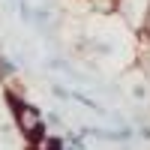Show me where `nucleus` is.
Masks as SVG:
<instances>
[{
    "label": "nucleus",
    "instance_id": "obj_1",
    "mask_svg": "<svg viewBox=\"0 0 150 150\" xmlns=\"http://www.w3.org/2000/svg\"><path fill=\"white\" fill-rule=\"evenodd\" d=\"M6 102L12 105V114H15L18 129L27 135L30 141H42L45 138V126H42V117L33 111V105H27L21 96H15L12 90H6Z\"/></svg>",
    "mask_w": 150,
    "mask_h": 150
},
{
    "label": "nucleus",
    "instance_id": "obj_2",
    "mask_svg": "<svg viewBox=\"0 0 150 150\" xmlns=\"http://www.w3.org/2000/svg\"><path fill=\"white\" fill-rule=\"evenodd\" d=\"M114 12L126 21L129 30L144 33V24H147V15H150V0H117Z\"/></svg>",
    "mask_w": 150,
    "mask_h": 150
},
{
    "label": "nucleus",
    "instance_id": "obj_3",
    "mask_svg": "<svg viewBox=\"0 0 150 150\" xmlns=\"http://www.w3.org/2000/svg\"><path fill=\"white\" fill-rule=\"evenodd\" d=\"M15 75V63H9V60L0 54V78H12Z\"/></svg>",
    "mask_w": 150,
    "mask_h": 150
},
{
    "label": "nucleus",
    "instance_id": "obj_4",
    "mask_svg": "<svg viewBox=\"0 0 150 150\" xmlns=\"http://www.w3.org/2000/svg\"><path fill=\"white\" fill-rule=\"evenodd\" d=\"M90 3H93L96 9H111V12H114V3H117V0H90Z\"/></svg>",
    "mask_w": 150,
    "mask_h": 150
},
{
    "label": "nucleus",
    "instance_id": "obj_5",
    "mask_svg": "<svg viewBox=\"0 0 150 150\" xmlns=\"http://www.w3.org/2000/svg\"><path fill=\"white\" fill-rule=\"evenodd\" d=\"M138 138H144V141H150V126H147V123H144V126L138 129Z\"/></svg>",
    "mask_w": 150,
    "mask_h": 150
}]
</instances>
